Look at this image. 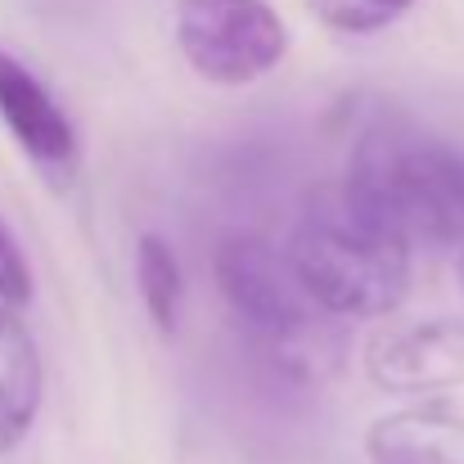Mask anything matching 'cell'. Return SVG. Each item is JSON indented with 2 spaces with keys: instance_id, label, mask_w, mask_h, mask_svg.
<instances>
[{
  "instance_id": "cell-6",
  "label": "cell",
  "mask_w": 464,
  "mask_h": 464,
  "mask_svg": "<svg viewBox=\"0 0 464 464\" xmlns=\"http://www.w3.org/2000/svg\"><path fill=\"white\" fill-rule=\"evenodd\" d=\"M0 122L36 167L68 171L77 162V131H72L63 104L9 50H0Z\"/></svg>"
},
{
  "instance_id": "cell-4",
  "label": "cell",
  "mask_w": 464,
  "mask_h": 464,
  "mask_svg": "<svg viewBox=\"0 0 464 464\" xmlns=\"http://www.w3.org/2000/svg\"><path fill=\"white\" fill-rule=\"evenodd\" d=\"M176 45L203 82L248 86L285 59L289 27L266 0H180Z\"/></svg>"
},
{
  "instance_id": "cell-3",
  "label": "cell",
  "mask_w": 464,
  "mask_h": 464,
  "mask_svg": "<svg viewBox=\"0 0 464 464\" xmlns=\"http://www.w3.org/2000/svg\"><path fill=\"white\" fill-rule=\"evenodd\" d=\"M212 276L230 315L248 329V338L276 370L311 379L338 361V334L315 320L289 257L271 239L226 235L212 253Z\"/></svg>"
},
{
  "instance_id": "cell-10",
  "label": "cell",
  "mask_w": 464,
  "mask_h": 464,
  "mask_svg": "<svg viewBox=\"0 0 464 464\" xmlns=\"http://www.w3.org/2000/svg\"><path fill=\"white\" fill-rule=\"evenodd\" d=\"M315 9L320 23H329L334 32H347V36H365V32H379L388 23H397L415 0H307Z\"/></svg>"
},
{
  "instance_id": "cell-11",
  "label": "cell",
  "mask_w": 464,
  "mask_h": 464,
  "mask_svg": "<svg viewBox=\"0 0 464 464\" xmlns=\"http://www.w3.org/2000/svg\"><path fill=\"white\" fill-rule=\"evenodd\" d=\"M27 298H32V271H27V262H23L9 226L0 221V307L14 311V307H23Z\"/></svg>"
},
{
  "instance_id": "cell-9",
  "label": "cell",
  "mask_w": 464,
  "mask_h": 464,
  "mask_svg": "<svg viewBox=\"0 0 464 464\" xmlns=\"http://www.w3.org/2000/svg\"><path fill=\"white\" fill-rule=\"evenodd\" d=\"M136 289H140V298H145V311H150L154 329L171 338L176 324H180L185 276H180L176 248H171L162 235H154V230H145L140 244H136Z\"/></svg>"
},
{
  "instance_id": "cell-8",
  "label": "cell",
  "mask_w": 464,
  "mask_h": 464,
  "mask_svg": "<svg viewBox=\"0 0 464 464\" xmlns=\"http://www.w3.org/2000/svg\"><path fill=\"white\" fill-rule=\"evenodd\" d=\"M45 370L36 338L9 307H0V456H9L36 424Z\"/></svg>"
},
{
  "instance_id": "cell-12",
  "label": "cell",
  "mask_w": 464,
  "mask_h": 464,
  "mask_svg": "<svg viewBox=\"0 0 464 464\" xmlns=\"http://www.w3.org/2000/svg\"><path fill=\"white\" fill-rule=\"evenodd\" d=\"M460 289H464V257H460Z\"/></svg>"
},
{
  "instance_id": "cell-7",
  "label": "cell",
  "mask_w": 464,
  "mask_h": 464,
  "mask_svg": "<svg viewBox=\"0 0 464 464\" xmlns=\"http://www.w3.org/2000/svg\"><path fill=\"white\" fill-rule=\"evenodd\" d=\"M365 456L370 464H464V406L424 401L374 420Z\"/></svg>"
},
{
  "instance_id": "cell-5",
  "label": "cell",
  "mask_w": 464,
  "mask_h": 464,
  "mask_svg": "<svg viewBox=\"0 0 464 464\" xmlns=\"http://www.w3.org/2000/svg\"><path fill=\"white\" fill-rule=\"evenodd\" d=\"M365 374L383 392L464 388V320H415L365 343Z\"/></svg>"
},
{
  "instance_id": "cell-2",
  "label": "cell",
  "mask_w": 464,
  "mask_h": 464,
  "mask_svg": "<svg viewBox=\"0 0 464 464\" xmlns=\"http://www.w3.org/2000/svg\"><path fill=\"white\" fill-rule=\"evenodd\" d=\"M285 257L324 315H388L411 289V248L356 212L343 189L311 194Z\"/></svg>"
},
{
  "instance_id": "cell-1",
  "label": "cell",
  "mask_w": 464,
  "mask_h": 464,
  "mask_svg": "<svg viewBox=\"0 0 464 464\" xmlns=\"http://www.w3.org/2000/svg\"><path fill=\"white\" fill-rule=\"evenodd\" d=\"M338 189L406 248L464 239V154L429 131L397 122L361 131Z\"/></svg>"
}]
</instances>
